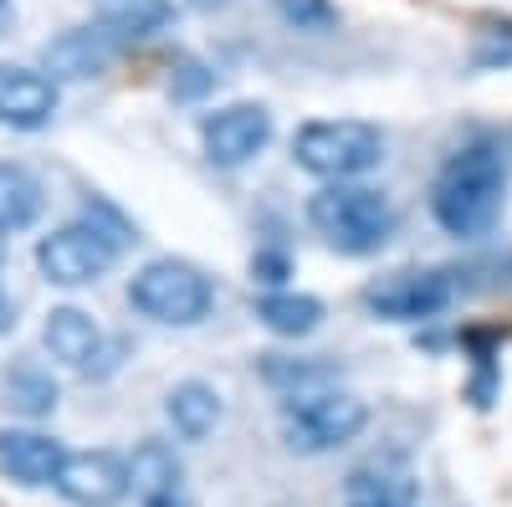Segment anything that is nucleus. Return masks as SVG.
Segmentation results:
<instances>
[{
    "instance_id": "bb28decb",
    "label": "nucleus",
    "mask_w": 512,
    "mask_h": 507,
    "mask_svg": "<svg viewBox=\"0 0 512 507\" xmlns=\"http://www.w3.org/2000/svg\"><path fill=\"white\" fill-rule=\"evenodd\" d=\"M11 21H16V6H11V0H0V36H6Z\"/></svg>"
},
{
    "instance_id": "9b49d317",
    "label": "nucleus",
    "mask_w": 512,
    "mask_h": 507,
    "mask_svg": "<svg viewBox=\"0 0 512 507\" xmlns=\"http://www.w3.org/2000/svg\"><path fill=\"white\" fill-rule=\"evenodd\" d=\"M128 482H134L139 507H190L185 461L169 441H139L128 451Z\"/></svg>"
},
{
    "instance_id": "9d476101",
    "label": "nucleus",
    "mask_w": 512,
    "mask_h": 507,
    "mask_svg": "<svg viewBox=\"0 0 512 507\" xmlns=\"http://www.w3.org/2000/svg\"><path fill=\"white\" fill-rule=\"evenodd\" d=\"M57 492L72 507H118L128 492H134V482H128V456H118L108 446H98V451H67Z\"/></svg>"
},
{
    "instance_id": "f257e3e1",
    "label": "nucleus",
    "mask_w": 512,
    "mask_h": 507,
    "mask_svg": "<svg viewBox=\"0 0 512 507\" xmlns=\"http://www.w3.org/2000/svg\"><path fill=\"white\" fill-rule=\"evenodd\" d=\"M507 205V164L492 144H466L456 149L441 175L431 185V216L446 236H461V241H477L497 226Z\"/></svg>"
},
{
    "instance_id": "f8f14e48",
    "label": "nucleus",
    "mask_w": 512,
    "mask_h": 507,
    "mask_svg": "<svg viewBox=\"0 0 512 507\" xmlns=\"http://www.w3.org/2000/svg\"><path fill=\"white\" fill-rule=\"evenodd\" d=\"M118 57V41L93 21V26H67L57 31L47 47H41V72H47L52 82L67 77V82H82V77H98L108 72V62Z\"/></svg>"
},
{
    "instance_id": "b1692460",
    "label": "nucleus",
    "mask_w": 512,
    "mask_h": 507,
    "mask_svg": "<svg viewBox=\"0 0 512 507\" xmlns=\"http://www.w3.org/2000/svg\"><path fill=\"white\" fill-rule=\"evenodd\" d=\"M251 272H256V277H262V282L277 292V287H282V277H287V257H282V251H256Z\"/></svg>"
},
{
    "instance_id": "f3484780",
    "label": "nucleus",
    "mask_w": 512,
    "mask_h": 507,
    "mask_svg": "<svg viewBox=\"0 0 512 507\" xmlns=\"http://www.w3.org/2000/svg\"><path fill=\"white\" fill-rule=\"evenodd\" d=\"M47 210V190L31 175L26 164L16 159H0V236H16V231H31Z\"/></svg>"
},
{
    "instance_id": "6ab92c4d",
    "label": "nucleus",
    "mask_w": 512,
    "mask_h": 507,
    "mask_svg": "<svg viewBox=\"0 0 512 507\" xmlns=\"http://www.w3.org/2000/svg\"><path fill=\"white\" fill-rule=\"evenodd\" d=\"M256 318H262V328H272L277 338H308L323 323V303L313 298V292L277 287V292H262V298H256Z\"/></svg>"
},
{
    "instance_id": "412c9836",
    "label": "nucleus",
    "mask_w": 512,
    "mask_h": 507,
    "mask_svg": "<svg viewBox=\"0 0 512 507\" xmlns=\"http://www.w3.org/2000/svg\"><path fill=\"white\" fill-rule=\"evenodd\" d=\"M272 6H277V16L287 26L313 31V36H323V31L338 26V6H333V0H272Z\"/></svg>"
},
{
    "instance_id": "4be33fe9",
    "label": "nucleus",
    "mask_w": 512,
    "mask_h": 507,
    "mask_svg": "<svg viewBox=\"0 0 512 507\" xmlns=\"http://www.w3.org/2000/svg\"><path fill=\"white\" fill-rule=\"evenodd\" d=\"M472 67L477 72H497V67H512V21H492L477 47H472Z\"/></svg>"
},
{
    "instance_id": "423d86ee",
    "label": "nucleus",
    "mask_w": 512,
    "mask_h": 507,
    "mask_svg": "<svg viewBox=\"0 0 512 507\" xmlns=\"http://www.w3.org/2000/svg\"><path fill=\"white\" fill-rule=\"evenodd\" d=\"M369 426V405L354 390H313V395H292L282 405V441L303 456H323L359 441V431Z\"/></svg>"
},
{
    "instance_id": "aec40b11",
    "label": "nucleus",
    "mask_w": 512,
    "mask_h": 507,
    "mask_svg": "<svg viewBox=\"0 0 512 507\" xmlns=\"http://www.w3.org/2000/svg\"><path fill=\"white\" fill-rule=\"evenodd\" d=\"M6 405L26 420H41V415H52L57 410V379L47 369H36V364H16L6 374Z\"/></svg>"
},
{
    "instance_id": "a211bd4d",
    "label": "nucleus",
    "mask_w": 512,
    "mask_h": 507,
    "mask_svg": "<svg viewBox=\"0 0 512 507\" xmlns=\"http://www.w3.org/2000/svg\"><path fill=\"white\" fill-rule=\"evenodd\" d=\"M169 16H175L169 0H103V6H98V26L118 41V47L159 36L169 26Z\"/></svg>"
},
{
    "instance_id": "1a4fd4ad",
    "label": "nucleus",
    "mask_w": 512,
    "mask_h": 507,
    "mask_svg": "<svg viewBox=\"0 0 512 507\" xmlns=\"http://www.w3.org/2000/svg\"><path fill=\"white\" fill-rule=\"evenodd\" d=\"M41 344H47V354L57 364L88 374V379H103L118 369V344L103 338V328L82 308H52L47 323H41Z\"/></svg>"
},
{
    "instance_id": "f03ea898",
    "label": "nucleus",
    "mask_w": 512,
    "mask_h": 507,
    "mask_svg": "<svg viewBox=\"0 0 512 507\" xmlns=\"http://www.w3.org/2000/svg\"><path fill=\"white\" fill-rule=\"evenodd\" d=\"M123 241H128V226L113 216V210L98 205V216L88 210L82 221H67L52 236H41L36 241V267L57 287H88L118 262Z\"/></svg>"
},
{
    "instance_id": "ddd939ff",
    "label": "nucleus",
    "mask_w": 512,
    "mask_h": 507,
    "mask_svg": "<svg viewBox=\"0 0 512 507\" xmlns=\"http://www.w3.org/2000/svg\"><path fill=\"white\" fill-rule=\"evenodd\" d=\"M67 446L47 431H0V477L16 487H57Z\"/></svg>"
},
{
    "instance_id": "0eeeda50",
    "label": "nucleus",
    "mask_w": 512,
    "mask_h": 507,
    "mask_svg": "<svg viewBox=\"0 0 512 507\" xmlns=\"http://www.w3.org/2000/svg\"><path fill=\"white\" fill-rule=\"evenodd\" d=\"M364 308L384 323H425V318H441L451 308V277L446 272H390L364 287Z\"/></svg>"
},
{
    "instance_id": "20e7f679",
    "label": "nucleus",
    "mask_w": 512,
    "mask_h": 507,
    "mask_svg": "<svg viewBox=\"0 0 512 507\" xmlns=\"http://www.w3.org/2000/svg\"><path fill=\"white\" fill-rule=\"evenodd\" d=\"M292 159L323 185H349L384 159V134L364 118H313L292 134Z\"/></svg>"
},
{
    "instance_id": "5701e85b",
    "label": "nucleus",
    "mask_w": 512,
    "mask_h": 507,
    "mask_svg": "<svg viewBox=\"0 0 512 507\" xmlns=\"http://www.w3.org/2000/svg\"><path fill=\"white\" fill-rule=\"evenodd\" d=\"M210 88H216V72L200 67V62H190V57L175 67V77H169V93H175V98H205Z\"/></svg>"
},
{
    "instance_id": "2eb2a0df",
    "label": "nucleus",
    "mask_w": 512,
    "mask_h": 507,
    "mask_svg": "<svg viewBox=\"0 0 512 507\" xmlns=\"http://www.w3.org/2000/svg\"><path fill=\"white\" fill-rule=\"evenodd\" d=\"M344 507H415V477L400 461H364L344 482Z\"/></svg>"
},
{
    "instance_id": "a878e982",
    "label": "nucleus",
    "mask_w": 512,
    "mask_h": 507,
    "mask_svg": "<svg viewBox=\"0 0 512 507\" xmlns=\"http://www.w3.org/2000/svg\"><path fill=\"white\" fill-rule=\"evenodd\" d=\"M190 11H205V16H216V11H226V6H236V0H185Z\"/></svg>"
},
{
    "instance_id": "393cba45",
    "label": "nucleus",
    "mask_w": 512,
    "mask_h": 507,
    "mask_svg": "<svg viewBox=\"0 0 512 507\" xmlns=\"http://www.w3.org/2000/svg\"><path fill=\"white\" fill-rule=\"evenodd\" d=\"M11 328H16V303H11V292L0 287V338H6Z\"/></svg>"
},
{
    "instance_id": "dca6fc26",
    "label": "nucleus",
    "mask_w": 512,
    "mask_h": 507,
    "mask_svg": "<svg viewBox=\"0 0 512 507\" xmlns=\"http://www.w3.org/2000/svg\"><path fill=\"white\" fill-rule=\"evenodd\" d=\"M221 415H226L221 390L205 385V379H185V385H175L164 395V420L175 426L180 441H205L210 431L221 426Z\"/></svg>"
},
{
    "instance_id": "7ed1b4c3",
    "label": "nucleus",
    "mask_w": 512,
    "mask_h": 507,
    "mask_svg": "<svg viewBox=\"0 0 512 507\" xmlns=\"http://www.w3.org/2000/svg\"><path fill=\"white\" fill-rule=\"evenodd\" d=\"M308 221L333 251H344V257H369V251H379L395 236V205L379 190L349 180V185H323L308 200Z\"/></svg>"
},
{
    "instance_id": "6e6552de",
    "label": "nucleus",
    "mask_w": 512,
    "mask_h": 507,
    "mask_svg": "<svg viewBox=\"0 0 512 507\" xmlns=\"http://www.w3.org/2000/svg\"><path fill=\"white\" fill-rule=\"evenodd\" d=\"M200 144L216 169H241L272 144V113L262 103H226L200 118Z\"/></svg>"
},
{
    "instance_id": "4468645a",
    "label": "nucleus",
    "mask_w": 512,
    "mask_h": 507,
    "mask_svg": "<svg viewBox=\"0 0 512 507\" xmlns=\"http://www.w3.org/2000/svg\"><path fill=\"white\" fill-rule=\"evenodd\" d=\"M57 118V82L36 67H0V123L36 134Z\"/></svg>"
},
{
    "instance_id": "39448f33",
    "label": "nucleus",
    "mask_w": 512,
    "mask_h": 507,
    "mask_svg": "<svg viewBox=\"0 0 512 507\" xmlns=\"http://www.w3.org/2000/svg\"><path fill=\"white\" fill-rule=\"evenodd\" d=\"M128 308L144 313L149 323H164V328H195L216 308V287H210V277L195 262L159 257V262H144L134 272V282H128Z\"/></svg>"
}]
</instances>
